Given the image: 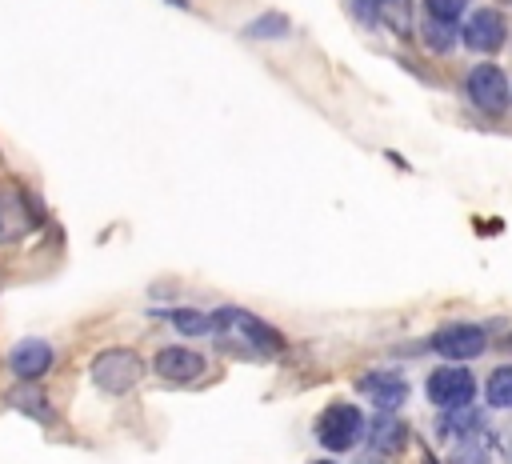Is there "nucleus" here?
Wrapping results in <instances>:
<instances>
[{
  "instance_id": "1",
  "label": "nucleus",
  "mask_w": 512,
  "mask_h": 464,
  "mask_svg": "<svg viewBox=\"0 0 512 464\" xmlns=\"http://www.w3.org/2000/svg\"><path fill=\"white\" fill-rule=\"evenodd\" d=\"M424 396H428V404H436V408H444V412L468 408L472 396H476V376H472L464 364H444V368L428 372Z\"/></svg>"
},
{
  "instance_id": "2",
  "label": "nucleus",
  "mask_w": 512,
  "mask_h": 464,
  "mask_svg": "<svg viewBox=\"0 0 512 464\" xmlns=\"http://www.w3.org/2000/svg\"><path fill=\"white\" fill-rule=\"evenodd\" d=\"M364 436V416L356 404H328L316 420V440L328 452H348Z\"/></svg>"
},
{
  "instance_id": "3",
  "label": "nucleus",
  "mask_w": 512,
  "mask_h": 464,
  "mask_svg": "<svg viewBox=\"0 0 512 464\" xmlns=\"http://www.w3.org/2000/svg\"><path fill=\"white\" fill-rule=\"evenodd\" d=\"M140 372H144V364H140V356L132 348H108L92 364V380L104 392H128L140 380Z\"/></svg>"
},
{
  "instance_id": "4",
  "label": "nucleus",
  "mask_w": 512,
  "mask_h": 464,
  "mask_svg": "<svg viewBox=\"0 0 512 464\" xmlns=\"http://www.w3.org/2000/svg\"><path fill=\"white\" fill-rule=\"evenodd\" d=\"M236 332V336H244L256 352H280L284 348V340H280V332L276 328H268L264 320H256L252 312H244V308H220L216 316H212V332Z\"/></svg>"
},
{
  "instance_id": "5",
  "label": "nucleus",
  "mask_w": 512,
  "mask_h": 464,
  "mask_svg": "<svg viewBox=\"0 0 512 464\" xmlns=\"http://www.w3.org/2000/svg\"><path fill=\"white\" fill-rule=\"evenodd\" d=\"M508 40V20L500 8H472L460 28V44L472 52H496Z\"/></svg>"
},
{
  "instance_id": "6",
  "label": "nucleus",
  "mask_w": 512,
  "mask_h": 464,
  "mask_svg": "<svg viewBox=\"0 0 512 464\" xmlns=\"http://www.w3.org/2000/svg\"><path fill=\"white\" fill-rule=\"evenodd\" d=\"M468 100L480 108V112H504L508 104V76L500 64H476L468 72Z\"/></svg>"
},
{
  "instance_id": "7",
  "label": "nucleus",
  "mask_w": 512,
  "mask_h": 464,
  "mask_svg": "<svg viewBox=\"0 0 512 464\" xmlns=\"http://www.w3.org/2000/svg\"><path fill=\"white\" fill-rule=\"evenodd\" d=\"M484 344H488V336L476 324H448V328H440L432 336V348L444 360H476L484 352Z\"/></svg>"
},
{
  "instance_id": "8",
  "label": "nucleus",
  "mask_w": 512,
  "mask_h": 464,
  "mask_svg": "<svg viewBox=\"0 0 512 464\" xmlns=\"http://www.w3.org/2000/svg\"><path fill=\"white\" fill-rule=\"evenodd\" d=\"M360 392L380 408V412H396L404 400H408V380L400 376V372H388V368H380V372H368V376H360Z\"/></svg>"
},
{
  "instance_id": "9",
  "label": "nucleus",
  "mask_w": 512,
  "mask_h": 464,
  "mask_svg": "<svg viewBox=\"0 0 512 464\" xmlns=\"http://www.w3.org/2000/svg\"><path fill=\"white\" fill-rule=\"evenodd\" d=\"M156 376H164L168 384H188L204 372V356L192 352V348H160L156 360H152Z\"/></svg>"
},
{
  "instance_id": "10",
  "label": "nucleus",
  "mask_w": 512,
  "mask_h": 464,
  "mask_svg": "<svg viewBox=\"0 0 512 464\" xmlns=\"http://www.w3.org/2000/svg\"><path fill=\"white\" fill-rule=\"evenodd\" d=\"M8 364H12V372L20 376V380H36V376H44L48 368H52V344L48 340H20L16 348H12V356H8Z\"/></svg>"
},
{
  "instance_id": "11",
  "label": "nucleus",
  "mask_w": 512,
  "mask_h": 464,
  "mask_svg": "<svg viewBox=\"0 0 512 464\" xmlns=\"http://www.w3.org/2000/svg\"><path fill=\"white\" fill-rule=\"evenodd\" d=\"M408 440V428L404 420H396L392 412H380L376 420H368V452H380V456H396Z\"/></svg>"
},
{
  "instance_id": "12",
  "label": "nucleus",
  "mask_w": 512,
  "mask_h": 464,
  "mask_svg": "<svg viewBox=\"0 0 512 464\" xmlns=\"http://www.w3.org/2000/svg\"><path fill=\"white\" fill-rule=\"evenodd\" d=\"M492 452H496V440L488 428H476L468 436L456 440L452 448V464H492Z\"/></svg>"
},
{
  "instance_id": "13",
  "label": "nucleus",
  "mask_w": 512,
  "mask_h": 464,
  "mask_svg": "<svg viewBox=\"0 0 512 464\" xmlns=\"http://www.w3.org/2000/svg\"><path fill=\"white\" fill-rule=\"evenodd\" d=\"M420 36H424V44H428L432 52H452V44L460 40L456 24H444V20H428V16H424V28H420Z\"/></svg>"
},
{
  "instance_id": "14",
  "label": "nucleus",
  "mask_w": 512,
  "mask_h": 464,
  "mask_svg": "<svg viewBox=\"0 0 512 464\" xmlns=\"http://www.w3.org/2000/svg\"><path fill=\"white\" fill-rule=\"evenodd\" d=\"M380 20H388V28L396 36L412 32V0H380Z\"/></svg>"
},
{
  "instance_id": "15",
  "label": "nucleus",
  "mask_w": 512,
  "mask_h": 464,
  "mask_svg": "<svg viewBox=\"0 0 512 464\" xmlns=\"http://www.w3.org/2000/svg\"><path fill=\"white\" fill-rule=\"evenodd\" d=\"M168 320H172L176 332H184V336H204V332H212V316H204V312H196V308H172Z\"/></svg>"
},
{
  "instance_id": "16",
  "label": "nucleus",
  "mask_w": 512,
  "mask_h": 464,
  "mask_svg": "<svg viewBox=\"0 0 512 464\" xmlns=\"http://www.w3.org/2000/svg\"><path fill=\"white\" fill-rule=\"evenodd\" d=\"M488 404L492 408H512V364H504L488 376Z\"/></svg>"
},
{
  "instance_id": "17",
  "label": "nucleus",
  "mask_w": 512,
  "mask_h": 464,
  "mask_svg": "<svg viewBox=\"0 0 512 464\" xmlns=\"http://www.w3.org/2000/svg\"><path fill=\"white\" fill-rule=\"evenodd\" d=\"M468 4L472 0H424V16L428 20H444V24H460Z\"/></svg>"
},
{
  "instance_id": "18",
  "label": "nucleus",
  "mask_w": 512,
  "mask_h": 464,
  "mask_svg": "<svg viewBox=\"0 0 512 464\" xmlns=\"http://www.w3.org/2000/svg\"><path fill=\"white\" fill-rule=\"evenodd\" d=\"M476 428H484V420H480V412H472V408H456V412L440 424V432H456V436H468V432H476Z\"/></svg>"
},
{
  "instance_id": "19",
  "label": "nucleus",
  "mask_w": 512,
  "mask_h": 464,
  "mask_svg": "<svg viewBox=\"0 0 512 464\" xmlns=\"http://www.w3.org/2000/svg\"><path fill=\"white\" fill-rule=\"evenodd\" d=\"M280 32H288V20H284V16H272V12H264L256 24H248V36H252V40H260V36H280Z\"/></svg>"
},
{
  "instance_id": "20",
  "label": "nucleus",
  "mask_w": 512,
  "mask_h": 464,
  "mask_svg": "<svg viewBox=\"0 0 512 464\" xmlns=\"http://www.w3.org/2000/svg\"><path fill=\"white\" fill-rule=\"evenodd\" d=\"M12 404H16V408H24V412H36L40 420H52V408H44V404H40L36 388H16V392H12Z\"/></svg>"
},
{
  "instance_id": "21",
  "label": "nucleus",
  "mask_w": 512,
  "mask_h": 464,
  "mask_svg": "<svg viewBox=\"0 0 512 464\" xmlns=\"http://www.w3.org/2000/svg\"><path fill=\"white\" fill-rule=\"evenodd\" d=\"M348 12L360 20V24H376L380 20V0H348Z\"/></svg>"
},
{
  "instance_id": "22",
  "label": "nucleus",
  "mask_w": 512,
  "mask_h": 464,
  "mask_svg": "<svg viewBox=\"0 0 512 464\" xmlns=\"http://www.w3.org/2000/svg\"><path fill=\"white\" fill-rule=\"evenodd\" d=\"M172 4H180V8H188V0H172Z\"/></svg>"
},
{
  "instance_id": "23",
  "label": "nucleus",
  "mask_w": 512,
  "mask_h": 464,
  "mask_svg": "<svg viewBox=\"0 0 512 464\" xmlns=\"http://www.w3.org/2000/svg\"><path fill=\"white\" fill-rule=\"evenodd\" d=\"M508 464H512V440H508Z\"/></svg>"
},
{
  "instance_id": "24",
  "label": "nucleus",
  "mask_w": 512,
  "mask_h": 464,
  "mask_svg": "<svg viewBox=\"0 0 512 464\" xmlns=\"http://www.w3.org/2000/svg\"><path fill=\"white\" fill-rule=\"evenodd\" d=\"M496 4H512V0H496Z\"/></svg>"
},
{
  "instance_id": "25",
  "label": "nucleus",
  "mask_w": 512,
  "mask_h": 464,
  "mask_svg": "<svg viewBox=\"0 0 512 464\" xmlns=\"http://www.w3.org/2000/svg\"><path fill=\"white\" fill-rule=\"evenodd\" d=\"M316 464H332V460H316Z\"/></svg>"
}]
</instances>
